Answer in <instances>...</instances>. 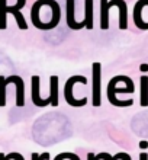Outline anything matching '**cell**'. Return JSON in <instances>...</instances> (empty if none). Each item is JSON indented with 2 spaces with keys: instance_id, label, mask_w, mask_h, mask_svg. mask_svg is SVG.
Instances as JSON below:
<instances>
[{
  "instance_id": "44dd1931",
  "label": "cell",
  "mask_w": 148,
  "mask_h": 160,
  "mask_svg": "<svg viewBox=\"0 0 148 160\" xmlns=\"http://www.w3.org/2000/svg\"><path fill=\"white\" fill-rule=\"evenodd\" d=\"M140 160H148V154H147V153H141V154H140Z\"/></svg>"
},
{
  "instance_id": "52a82bcc",
  "label": "cell",
  "mask_w": 148,
  "mask_h": 160,
  "mask_svg": "<svg viewBox=\"0 0 148 160\" xmlns=\"http://www.w3.org/2000/svg\"><path fill=\"white\" fill-rule=\"evenodd\" d=\"M6 83L10 84L13 83L16 86V106H23L25 105V84H23V80L22 77L13 74V76L6 77Z\"/></svg>"
},
{
  "instance_id": "6da1fadb",
  "label": "cell",
  "mask_w": 148,
  "mask_h": 160,
  "mask_svg": "<svg viewBox=\"0 0 148 160\" xmlns=\"http://www.w3.org/2000/svg\"><path fill=\"white\" fill-rule=\"evenodd\" d=\"M34 138L42 146H51L71 135V124L63 114L51 112L42 115L34 124Z\"/></svg>"
},
{
  "instance_id": "2e32d148",
  "label": "cell",
  "mask_w": 148,
  "mask_h": 160,
  "mask_svg": "<svg viewBox=\"0 0 148 160\" xmlns=\"http://www.w3.org/2000/svg\"><path fill=\"white\" fill-rule=\"evenodd\" d=\"M6 88H7L6 77L0 76V106L6 105Z\"/></svg>"
},
{
  "instance_id": "603a6c76",
  "label": "cell",
  "mask_w": 148,
  "mask_h": 160,
  "mask_svg": "<svg viewBox=\"0 0 148 160\" xmlns=\"http://www.w3.org/2000/svg\"><path fill=\"white\" fill-rule=\"evenodd\" d=\"M141 70H142V72H147V70H148V66H147V64H144V66H141Z\"/></svg>"
},
{
  "instance_id": "ffe728a7",
  "label": "cell",
  "mask_w": 148,
  "mask_h": 160,
  "mask_svg": "<svg viewBox=\"0 0 148 160\" xmlns=\"http://www.w3.org/2000/svg\"><path fill=\"white\" fill-rule=\"evenodd\" d=\"M96 160H113V156H110L109 153H100L98 156H94Z\"/></svg>"
},
{
  "instance_id": "4fadbf2b",
  "label": "cell",
  "mask_w": 148,
  "mask_h": 160,
  "mask_svg": "<svg viewBox=\"0 0 148 160\" xmlns=\"http://www.w3.org/2000/svg\"><path fill=\"white\" fill-rule=\"evenodd\" d=\"M100 28L107 29L109 28V8L107 0H100Z\"/></svg>"
},
{
  "instance_id": "7402d4cb",
  "label": "cell",
  "mask_w": 148,
  "mask_h": 160,
  "mask_svg": "<svg viewBox=\"0 0 148 160\" xmlns=\"http://www.w3.org/2000/svg\"><path fill=\"white\" fill-rule=\"evenodd\" d=\"M87 160H96V159H94L93 153H89V154H87Z\"/></svg>"
},
{
  "instance_id": "30bf717a",
  "label": "cell",
  "mask_w": 148,
  "mask_h": 160,
  "mask_svg": "<svg viewBox=\"0 0 148 160\" xmlns=\"http://www.w3.org/2000/svg\"><path fill=\"white\" fill-rule=\"evenodd\" d=\"M67 25L71 29H81L84 28V22H77L74 16V0H67Z\"/></svg>"
},
{
  "instance_id": "cb8c5ba5",
  "label": "cell",
  "mask_w": 148,
  "mask_h": 160,
  "mask_svg": "<svg viewBox=\"0 0 148 160\" xmlns=\"http://www.w3.org/2000/svg\"><path fill=\"white\" fill-rule=\"evenodd\" d=\"M140 146H141L142 148H144V147H147V146H148V143H147V141H142V143H141Z\"/></svg>"
},
{
  "instance_id": "d6986e66",
  "label": "cell",
  "mask_w": 148,
  "mask_h": 160,
  "mask_svg": "<svg viewBox=\"0 0 148 160\" xmlns=\"http://www.w3.org/2000/svg\"><path fill=\"white\" fill-rule=\"evenodd\" d=\"M113 160H132V159L128 153H118V154L113 156Z\"/></svg>"
},
{
  "instance_id": "8992f818",
  "label": "cell",
  "mask_w": 148,
  "mask_h": 160,
  "mask_svg": "<svg viewBox=\"0 0 148 160\" xmlns=\"http://www.w3.org/2000/svg\"><path fill=\"white\" fill-rule=\"evenodd\" d=\"M100 63H93L92 67V105L93 106H100Z\"/></svg>"
},
{
  "instance_id": "5bb4252c",
  "label": "cell",
  "mask_w": 148,
  "mask_h": 160,
  "mask_svg": "<svg viewBox=\"0 0 148 160\" xmlns=\"http://www.w3.org/2000/svg\"><path fill=\"white\" fill-rule=\"evenodd\" d=\"M84 6H86V16L83 19L84 28L92 29L93 28V0H86Z\"/></svg>"
},
{
  "instance_id": "5b68a950",
  "label": "cell",
  "mask_w": 148,
  "mask_h": 160,
  "mask_svg": "<svg viewBox=\"0 0 148 160\" xmlns=\"http://www.w3.org/2000/svg\"><path fill=\"white\" fill-rule=\"evenodd\" d=\"M135 89L131 88H116V83L115 80L112 79L107 84V99L113 106H118V108H127V106H131L134 103L132 99H128V101H121L116 98V93H134Z\"/></svg>"
},
{
  "instance_id": "ba28073f",
  "label": "cell",
  "mask_w": 148,
  "mask_h": 160,
  "mask_svg": "<svg viewBox=\"0 0 148 160\" xmlns=\"http://www.w3.org/2000/svg\"><path fill=\"white\" fill-rule=\"evenodd\" d=\"M116 8L119 9V28L121 29H127L128 28V6L125 0H110L107 2V8Z\"/></svg>"
},
{
  "instance_id": "e0dca14e",
  "label": "cell",
  "mask_w": 148,
  "mask_h": 160,
  "mask_svg": "<svg viewBox=\"0 0 148 160\" xmlns=\"http://www.w3.org/2000/svg\"><path fill=\"white\" fill-rule=\"evenodd\" d=\"M54 160H80V157L74 154V153H61Z\"/></svg>"
},
{
  "instance_id": "7c38bea8",
  "label": "cell",
  "mask_w": 148,
  "mask_h": 160,
  "mask_svg": "<svg viewBox=\"0 0 148 160\" xmlns=\"http://www.w3.org/2000/svg\"><path fill=\"white\" fill-rule=\"evenodd\" d=\"M50 103L52 106H58V77L51 76L50 79Z\"/></svg>"
},
{
  "instance_id": "9c48e42d",
  "label": "cell",
  "mask_w": 148,
  "mask_h": 160,
  "mask_svg": "<svg viewBox=\"0 0 148 160\" xmlns=\"http://www.w3.org/2000/svg\"><path fill=\"white\" fill-rule=\"evenodd\" d=\"M39 76H32L31 82H32V102L34 105L39 106V108H44V106L50 105V99H42L41 93H39Z\"/></svg>"
},
{
  "instance_id": "8fae6325",
  "label": "cell",
  "mask_w": 148,
  "mask_h": 160,
  "mask_svg": "<svg viewBox=\"0 0 148 160\" xmlns=\"http://www.w3.org/2000/svg\"><path fill=\"white\" fill-rule=\"evenodd\" d=\"M147 3L148 0H138V3L135 4V9H134V22L141 29H148V25H145L142 22V9H144V6Z\"/></svg>"
},
{
  "instance_id": "9a60e30c",
  "label": "cell",
  "mask_w": 148,
  "mask_h": 160,
  "mask_svg": "<svg viewBox=\"0 0 148 160\" xmlns=\"http://www.w3.org/2000/svg\"><path fill=\"white\" fill-rule=\"evenodd\" d=\"M141 106H148V76H141Z\"/></svg>"
},
{
  "instance_id": "277c9868",
  "label": "cell",
  "mask_w": 148,
  "mask_h": 160,
  "mask_svg": "<svg viewBox=\"0 0 148 160\" xmlns=\"http://www.w3.org/2000/svg\"><path fill=\"white\" fill-rule=\"evenodd\" d=\"M76 83H83L87 84V79L84 76H71L70 79L65 82V88H64V98H65V102L68 105L74 106V108H80V106H84L87 103V98H83V99H76L74 93H73V89H74V84Z\"/></svg>"
},
{
  "instance_id": "3957f363",
  "label": "cell",
  "mask_w": 148,
  "mask_h": 160,
  "mask_svg": "<svg viewBox=\"0 0 148 160\" xmlns=\"http://www.w3.org/2000/svg\"><path fill=\"white\" fill-rule=\"evenodd\" d=\"M25 3H26V0H15L13 4H7L6 0H0V29L6 28V13H9V12L16 19V23L21 29H26L28 28L25 19H23V16L19 12L25 6Z\"/></svg>"
},
{
  "instance_id": "ac0fdd59",
  "label": "cell",
  "mask_w": 148,
  "mask_h": 160,
  "mask_svg": "<svg viewBox=\"0 0 148 160\" xmlns=\"http://www.w3.org/2000/svg\"><path fill=\"white\" fill-rule=\"evenodd\" d=\"M48 159H50V154H48V153H42V154L34 153V154H32V160H48Z\"/></svg>"
},
{
  "instance_id": "7a4b0ae2",
  "label": "cell",
  "mask_w": 148,
  "mask_h": 160,
  "mask_svg": "<svg viewBox=\"0 0 148 160\" xmlns=\"http://www.w3.org/2000/svg\"><path fill=\"white\" fill-rule=\"evenodd\" d=\"M61 9L55 0H38L31 9V19L39 29H52L58 25Z\"/></svg>"
}]
</instances>
